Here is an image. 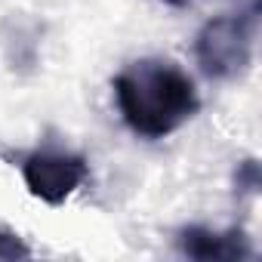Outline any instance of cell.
<instances>
[{
	"instance_id": "6da1fadb",
	"label": "cell",
	"mask_w": 262,
	"mask_h": 262,
	"mask_svg": "<svg viewBox=\"0 0 262 262\" xmlns=\"http://www.w3.org/2000/svg\"><path fill=\"white\" fill-rule=\"evenodd\" d=\"M114 102L123 123L142 139H167L182 123H188L201 96L194 80L167 59H139L114 74Z\"/></svg>"
},
{
	"instance_id": "7a4b0ae2",
	"label": "cell",
	"mask_w": 262,
	"mask_h": 262,
	"mask_svg": "<svg viewBox=\"0 0 262 262\" xmlns=\"http://www.w3.org/2000/svg\"><path fill=\"white\" fill-rule=\"evenodd\" d=\"M256 16L259 7H250L247 13H228L204 22L194 37V59L210 80H234L250 68Z\"/></svg>"
},
{
	"instance_id": "3957f363",
	"label": "cell",
	"mask_w": 262,
	"mask_h": 262,
	"mask_svg": "<svg viewBox=\"0 0 262 262\" xmlns=\"http://www.w3.org/2000/svg\"><path fill=\"white\" fill-rule=\"evenodd\" d=\"M90 176V164L83 155L62 148H37L22 158V179L28 191L43 204H65Z\"/></svg>"
},
{
	"instance_id": "277c9868",
	"label": "cell",
	"mask_w": 262,
	"mask_h": 262,
	"mask_svg": "<svg viewBox=\"0 0 262 262\" xmlns=\"http://www.w3.org/2000/svg\"><path fill=\"white\" fill-rule=\"evenodd\" d=\"M179 250L198 262H231V259H253V247L244 228L213 231L204 225H188L179 231Z\"/></svg>"
},
{
	"instance_id": "5b68a950",
	"label": "cell",
	"mask_w": 262,
	"mask_h": 262,
	"mask_svg": "<svg viewBox=\"0 0 262 262\" xmlns=\"http://www.w3.org/2000/svg\"><path fill=\"white\" fill-rule=\"evenodd\" d=\"M259 185H262L259 164H256V161H241L237 170H234V191H237V194H256Z\"/></svg>"
},
{
	"instance_id": "8992f818",
	"label": "cell",
	"mask_w": 262,
	"mask_h": 262,
	"mask_svg": "<svg viewBox=\"0 0 262 262\" xmlns=\"http://www.w3.org/2000/svg\"><path fill=\"white\" fill-rule=\"evenodd\" d=\"M28 256H31V247H25L19 234L0 228V259H28Z\"/></svg>"
},
{
	"instance_id": "52a82bcc",
	"label": "cell",
	"mask_w": 262,
	"mask_h": 262,
	"mask_svg": "<svg viewBox=\"0 0 262 262\" xmlns=\"http://www.w3.org/2000/svg\"><path fill=\"white\" fill-rule=\"evenodd\" d=\"M161 4H167V7H173V10H188L191 0H161Z\"/></svg>"
},
{
	"instance_id": "ba28073f",
	"label": "cell",
	"mask_w": 262,
	"mask_h": 262,
	"mask_svg": "<svg viewBox=\"0 0 262 262\" xmlns=\"http://www.w3.org/2000/svg\"><path fill=\"white\" fill-rule=\"evenodd\" d=\"M253 4H259V0H253Z\"/></svg>"
}]
</instances>
